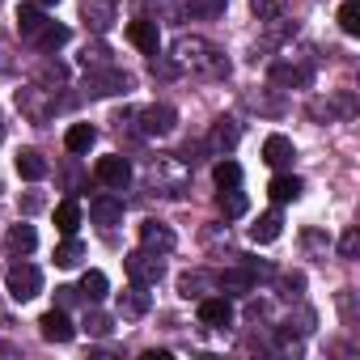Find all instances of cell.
Returning a JSON list of instances; mask_svg holds the SVG:
<instances>
[{"label": "cell", "mask_w": 360, "mask_h": 360, "mask_svg": "<svg viewBox=\"0 0 360 360\" xmlns=\"http://www.w3.org/2000/svg\"><path fill=\"white\" fill-rule=\"evenodd\" d=\"M174 68H191V72H200V77H229V60H225V51L221 47H212L208 39H178L174 43Z\"/></svg>", "instance_id": "1"}, {"label": "cell", "mask_w": 360, "mask_h": 360, "mask_svg": "<svg viewBox=\"0 0 360 360\" xmlns=\"http://www.w3.org/2000/svg\"><path fill=\"white\" fill-rule=\"evenodd\" d=\"M131 89V77L115 64L106 68H85V94L89 98H110V94H127Z\"/></svg>", "instance_id": "2"}, {"label": "cell", "mask_w": 360, "mask_h": 360, "mask_svg": "<svg viewBox=\"0 0 360 360\" xmlns=\"http://www.w3.org/2000/svg\"><path fill=\"white\" fill-rule=\"evenodd\" d=\"M5 292H9L13 301H34V297L43 292V271H39L34 263H13V267L5 271Z\"/></svg>", "instance_id": "3"}, {"label": "cell", "mask_w": 360, "mask_h": 360, "mask_svg": "<svg viewBox=\"0 0 360 360\" xmlns=\"http://www.w3.org/2000/svg\"><path fill=\"white\" fill-rule=\"evenodd\" d=\"M123 271L136 280V284H157L161 276H165V263L153 255V250H131V255H123Z\"/></svg>", "instance_id": "4"}, {"label": "cell", "mask_w": 360, "mask_h": 360, "mask_svg": "<svg viewBox=\"0 0 360 360\" xmlns=\"http://www.w3.org/2000/svg\"><path fill=\"white\" fill-rule=\"evenodd\" d=\"M94 174H98V183H102V187H115V191H123V187L131 183V165H127V157H119V153L98 157Z\"/></svg>", "instance_id": "5"}, {"label": "cell", "mask_w": 360, "mask_h": 360, "mask_svg": "<svg viewBox=\"0 0 360 360\" xmlns=\"http://www.w3.org/2000/svg\"><path fill=\"white\" fill-rule=\"evenodd\" d=\"M18 106H22L34 123H43V119L56 110V98H51V89H47V85H30V89H22V94H18Z\"/></svg>", "instance_id": "6"}, {"label": "cell", "mask_w": 360, "mask_h": 360, "mask_svg": "<svg viewBox=\"0 0 360 360\" xmlns=\"http://www.w3.org/2000/svg\"><path fill=\"white\" fill-rule=\"evenodd\" d=\"M39 330H43V339L47 343H72V335H77V326H72V318L56 305V309H47L43 318H39Z\"/></svg>", "instance_id": "7"}, {"label": "cell", "mask_w": 360, "mask_h": 360, "mask_svg": "<svg viewBox=\"0 0 360 360\" xmlns=\"http://www.w3.org/2000/svg\"><path fill=\"white\" fill-rule=\"evenodd\" d=\"M140 246L153 250V255H169V250L178 246V238H174L169 225H161V221H144V225H140Z\"/></svg>", "instance_id": "8"}, {"label": "cell", "mask_w": 360, "mask_h": 360, "mask_svg": "<svg viewBox=\"0 0 360 360\" xmlns=\"http://www.w3.org/2000/svg\"><path fill=\"white\" fill-rule=\"evenodd\" d=\"M127 43L140 47L144 56H157V47H161V30H157V22H148V18L127 22Z\"/></svg>", "instance_id": "9"}, {"label": "cell", "mask_w": 360, "mask_h": 360, "mask_svg": "<svg viewBox=\"0 0 360 360\" xmlns=\"http://www.w3.org/2000/svg\"><path fill=\"white\" fill-rule=\"evenodd\" d=\"M200 322L212 326V330H225L233 322V305L229 297H200Z\"/></svg>", "instance_id": "10"}, {"label": "cell", "mask_w": 360, "mask_h": 360, "mask_svg": "<svg viewBox=\"0 0 360 360\" xmlns=\"http://www.w3.org/2000/svg\"><path fill=\"white\" fill-rule=\"evenodd\" d=\"M174 123H178L174 106H148V110H140V131L144 136H169Z\"/></svg>", "instance_id": "11"}, {"label": "cell", "mask_w": 360, "mask_h": 360, "mask_svg": "<svg viewBox=\"0 0 360 360\" xmlns=\"http://www.w3.org/2000/svg\"><path fill=\"white\" fill-rule=\"evenodd\" d=\"M89 221L102 225V229H115V225L123 221V200H115V195H94V200H89Z\"/></svg>", "instance_id": "12"}, {"label": "cell", "mask_w": 360, "mask_h": 360, "mask_svg": "<svg viewBox=\"0 0 360 360\" xmlns=\"http://www.w3.org/2000/svg\"><path fill=\"white\" fill-rule=\"evenodd\" d=\"M148 305H153V297H148V284H127L123 292H119V314L123 318H144L148 314Z\"/></svg>", "instance_id": "13"}, {"label": "cell", "mask_w": 360, "mask_h": 360, "mask_svg": "<svg viewBox=\"0 0 360 360\" xmlns=\"http://www.w3.org/2000/svg\"><path fill=\"white\" fill-rule=\"evenodd\" d=\"M292 157H297V153H292V140H288V136H267V140H263V161H267L271 169H288Z\"/></svg>", "instance_id": "14"}, {"label": "cell", "mask_w": 360, "mask_h": 360, "mask_svg": "<svg viewBox=\"0 0 360 360\" xmlns=\"http://www.w3.org/2000/svg\"><path fill=\"white\" fill-rule=\"evenodd\" d=\"M255 288V271L242 263V267H229V271H221V292L225 297H246Z\"/></svg>", "instance_id": "15"}, {"label": "cell", "mask_w": 360, "mask_h": 360, "mask_svg": "<svg viewBox=\"0 0 360 360\" xmlns=\"http://www.w3.org/2000/svg\"><path fill=\"white\" fill-rule=\"evenodd\" d=\"M301 191H305V183H301L297 174H276L271 187H267V195H271L276 204H292V200H301Z\"/></svg>", "instance_id": "16"}, {"label": "cell", "mask_w": 360, "mask_h": 360, "mask_svg": "<svg viewBox=\"0 0 360 360\" xmlns=\"http://www.w3.org/2000/svg\"><path fill=\"white\" fill-rule=\"evenodd\" d=\"M238 140H242V127L233 123V119H217V127H212V136H208V144L225 157V153H233L238 148Z\"/></svg>", "instance_id": "17"}, {"label": "cell", "mask_w": 360, "mask_h": 360, "mask_svg": "<svg viewBox=\"0 0 360 360\" xmlns=\"http://www.w3.org/2000/svg\"><path fill=\"white\" fill-rule=\"evenodd\" d=\"M280 233H284V217H280V212H263V217L250 225V242H255V246H267V242H276Z\"/></svg>", "instance_id": "18"}, {"label": "cell", "mask_w": 360, "mask_h": 360, "mask_svg": "<svg viewBox=\"0 0 360 360\" xmlns=\"http://www.w3.org/2000/svg\"><path fill=\"white\" fill-rule=\"evenodd\" d=\"M47 169H51V165H47V157H43L39 148H22V153H18V174L26 178V183H39V178H47Z\"/></svg>", "instance_id": "19"}, {"label": "cell", "mask_w": 360, "mask_h": 360, "mask_svg": "<svg viewBox=\"0 0 360 360\" xmlns=\"http://www.w3.org/2000/svg\"><path fill=\"white\" fill-rule=\"evenodd\" d=\"M43 26H47V18H43V9L34 5V0L18 9V34H22V39H39Z\"/></svg>", "instance_id": "20"}, {"label": "cell", "mask_w": 360, "mask_h": 360, "mask_svg": "<svg viewBox=\"0 0 360 360\" xmlns=\"http://www.w3.org/2000/svg\"><path fill=\"white\" fill-rule=\"evenodd\" d=\"M81 18H85V22L102 34V30H110V22H115V5H110V0H85Z\"/></svg>", "instance_id": "21"}, {"label": "cell", "mask_w": 360, "mask_h": 360, "mask_svg": "<svg viewBox=\"0 0 360 360\" xmlns=\"http://www.w3.org/2000/svg\"><path fill=\"white\" fill-rule=\"evenodd\" d=\"M5 246H9L13 255H30V250L39 246V233H34V225H13V229L5 233Z\"/></svg>", "instance_id": "22"}, {"label": "cell", "mask_w": 360, "mask_h": 360, "mask_svg": "<svg viewBox=\"0 0 360 360\" xmlns=\"http://www.w3.org/2000/svg\"><path fill=\"white\" fill-rule=\"evenodd\" d=\"M64 144H68V153H89V148L98 144V131H94L89 123H72L68 136H64Z\"/></svg>", "instance_id": "23"}, {"label": "cell", "mask_w": 360, "mask_h": 360, "mask_svg": "<svg viewBox=\"0 0 360 360\" xmlns=\"http://www.w3.org/2000/svg\"><path fill=\"white\" fill-rule=\"evenodd\" d=\"M106 292H110V280H106V271H85V276H81V297H85L89 305H98Z\"/></svg>", "instance_id": "24"}, {"label": "cell", "mask_w": 360, "mask_h": 360, "mask_svg": "<svg viewBox=\"0 0 360 360\" xmlns=\"http://www.w3.org/2000/svg\"><path fill=\"white\" fill-rule=\"evenodd\" d=\"M271 81L276 85H309V68L305 64H276L271 68Z\"/></svg>", "instance_id": "25"}, {"label": "cell", "mask_w": 360, "mask_h": 360, "mask_svg": "<svg viewBox=\"0 0 360 360\" xmlns=\"http://www.w3.org/2000/svg\"><path fill=\"white\" fill-rule=\"evenodd\" d=\"M77 225H81V204H77V200H64V204L56 208V229L68 238V233H77Z\"/></svg>", "instance_id": "26"}, {"label": "cell", "mask_w": 360, "mask_h": 360, "mask_svg": "<svg viewBox=\"0 0 360 360\" xmlns=\"http://www.w3.org/2000/svg\"><path fill=\"white\" fill-rule=\"evenodd\" d=\"M212 178H217V187H221V191H225V187H242V165L225 157V161H217Z\"/></svg>", "instance_id": "27"}, {"label": "cell", "mask_w": 360, "mask_h": 360, "mask_svg": "<svg viewBox=\"0 0 360 360\" xmlns=\"http://www.w3.org/2000/svg\"><path fill=\"white\" fill-rule=\"evenodd\" d=\"M68 39H72V34H68V26H56V22H47V26H43V34H39L34 43H39L43 51H60Z\"/></svg>", "instance_id": "28"}, {"label": "cell", "mask_w": 360, "mask_h": 360, "mask_svg": "<svg viewBox=\"0 0 360 360\" xmlns=\"http://www.w3.org/2000/svg\"><path fill=\"white\" fill-rule=\"evenodd\" d=\"M217 204H221V212H225V217H242V212L250 208V200H246V195H242L238 187H225Z\"/></svg>", "instance_id": "29"}, {"label": "cell", "mask_w": 360, "mask_h": 360, "mask_svg": "<svg viewBox=\"0 0 360 360\" xmlns=\"http://www.w3.org/2000/svg\"><path fill=\"white\" fill-rule=\"evenodd\" d=\"M81 259H85V246H81V242L68 233V238H64V246L56 250V263H60V267H77Z\"/></svg>", "instance_id": "30"}, {"label": "cell", "mask_w": 360, "mask_h": 360, "mask_svg": "<svg viewBox=\"0 0 360 360\" xmlns=\"http://www.w3.org/2000/svg\"><path fill=\"white\" fill-rule=\"evenodd\" d=\"M339 30L343 34H360V0H347L339 9Z\"/></svg>", "instance_id": "31"}, {"label": "cell", "mask_w": 360, "mask_h": 360, "mask_svg": "<svg viewBox=\"0 0 360 360\" xmlns=\"http://www.w3.org/2000/svg\"><path fill=\"white\" fill-rule=\"evenodd\" d=\"M191 18H221L225 13V0H187Z\"/></svg>", "instance_id": "32"}, {"label": "cell", "mask_w": 360, "mask_h": 360, "mask_svg": "<svg viewBox=\"0 0 360 360\" xmlns=\"http://www.w3.org/2000/svg\"><path fill=\"white\" fill-rule=\"evenodd\" d=\"M204 284H208V276H204V271H187L183 280H178V292H183V297H200V292H204Z\"/></svg>", "instance_id": "33"}, {"label": "cell", "mask_w": 360, "mask_h": 360, "mask_svg": "<svg viewBox=\"0 0 360 360\" xmlns=\"http://www.w3.org/2000/svg\"><path fill=\"white\" fill-rule=\"evenodd\" d=\"M250 13L259 22H280V0H250Z\"/></svg>", "instance_id": "34"}, {"label": "cell", "mask_w": 360, "mask_h": 360, "mask_svg": "<svg viewBox=\"0 0 360 360\" xmlns=\"http://www.w3.org/2000/svg\"><path fill=\"white\" fill-rule=\"evenodd\" d=\"M81 64H85V68H106V64H110V51H106L102 43H94V47L81 51Z\"/></svg>", "instance_id": "35"}, {"label": "cell", "mask_w": 360, "mask_h": 360, "mask_svg": "<svg viewBox=\"0 0 360 360\" xmlns=\"http://www.w3.org/2000/svg\"><path fill=\"white\" fill-rule=\"evenodd\" d=\"M85 330H89V335H98V339H106L115 326H110V318H106V314H98V309H94V314L85 318Z\"/></svg>", "instance_id": "36"}, {"label": "cell", "mask_w": 360, "mask_h": 360, "mask_svg": "<svg viewBox=\"0 0 360 360\" xmlns=\"http://www.w3.org/2000/svg\"><path fill=\"white\" fill-rule=\"evenodd\" d=\"M356 246H360V233L347 229V233L339 238V255H343V259H356Z\"/></svg>", "instance_id": "37"}, {"label": "cell", "mask_w": 360, "mask_h": 360, "mask_svg": "<svg viewBox=\"0 0 360 360\" xmlns=\"http://www.w3.org/2000/svg\"><path fill=\"white\" fill-rule=\"evenodd\" d=\"M77 297H81V288H72V284H60V288H56V305H60V309H68Z\"/></svg>", "instance_id": "38"}, {"label": "cell", "mask_w": 360, "mask_h": 360, "mask_svg": "<svg viewBox=\"0 0 360 360\" xmlns=\"http://www.w3.org/2000/svg\"><path fill=\"white\" fill-rule=\"evenodd\" d=\"M305 288V276H284V297H297Z\"/></svg>", "instance_id": "39"}, {"label": "cell", "mask_w": 360, "mask_h": 360, "mask_svg": "<svg viewBox=\"0 0 360 360\" xmlns=\"http://www.w3.org/2000/svg\"><path fill=\"white\" fill-rule=\"evenodd\" d=\"M43 204H47V200H43V195H39V191H30V195H26V200H22V212H39V208H43Z\"/></svg>", "instance_id": "40"}, {"label": "cell", "mask_w": 360, "mask_h": 360, "mask_svg": "<svg viewBox=\"0 0 360 360\" xmlns=\"http://www.w3.org/2000/svg\"><path fill=\"white\" fill-rule=\"evenodd\" d=\"M34 5H39V9H51V5H60V0H34Z\"/></svg>", "instance_id": "41"}, {"label": "cell", "mask_w": 360, "mask_h": 360, "mask_svg": "<svg viewBox=\"0 0 360 360\" xmlns=\"http://www.w3.org/2000/svg\"><path fill=\"white\" fill-rule=\"evenodd\" d=\"M0 140H5V123H0Z\"/></svg>", "instance_id": "42"}, {"label": "cell", "mask_w": 360, "mask_h": 360, "mask_svg": "<svg viewBox=\"0 0 360 360\" xmlns=\"http://www.w3.org/2000/svg\"><path fill=\"white\" fill-rule=\"evenodd\" d=\"M0 68H5V64H0Z\"/></svg>", "instance_id": "43"}]
</instances>
